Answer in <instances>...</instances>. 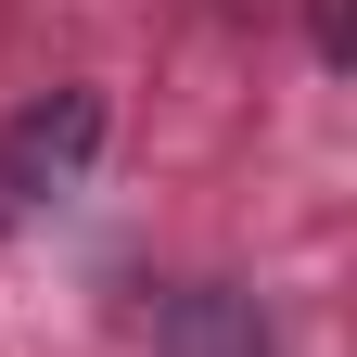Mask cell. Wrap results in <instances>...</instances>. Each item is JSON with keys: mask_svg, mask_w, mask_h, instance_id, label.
<instances>
[{"mask_svg": "<svg viewBox=\"0 0 357 357\" xmlns=\"http://www.w3.org/2000/svg\"><path fill=\"white\" fill-rule=\"evenodd\" d=\"M89 153H102V89H52V102H26L13 128H0V230L38 217Z\"/></svg>", "mask_w": 357, "mask_h": 357, "instance_id": "obj_1", "label": "cell"}, {"mask_svg": "<svg viewBox=\"0 0 357 357\" xmlns=\"http://www.w3.org/2000/svg\"><path fill=\"white\" fill-rule=\"evenodd\" d=\"M306 13H319V52L344 64V52H357V26H344V0H306Z\"/></svg>", "mask_w": 357, "mask_h": 357, "instance_id": "obj_2", "label": "cell"}]
</instances>
